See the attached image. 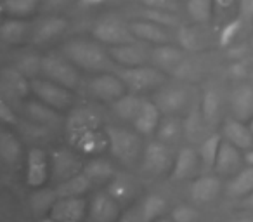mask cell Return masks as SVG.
<instances>
[{
    "label": "cell",
    "mask_w": 253,
    "mask_h": 222,
    "mask_svg": "<svg viewBox=\"0 0 253 222\" xmlns=\"http://www.w3.org/2000/svg\"><path fill=\"white\" fill-rule=\"evenodd\" d=\"M101 120L90 109H77L70 115L66 125L68 141L82 155H99L108 149L106 129H99Z\"/></svg>",
    "instance_id": "1"
},
{
    "label": "cell",
    "mask_w": 253,
    "mask_h": 222,
    "mask_svg": "<svg viewBox=\"0 0 253 222\" xmlns=\"http://www.w3.org/2000/svg\"><path fill=\"white\" fill-rule=\"evenodd\" d=\"M63 54L80 70L90 73H108L118 70V64L111 59L109 50H106L101 44L90 40L75 39L70 40L63 47Z\"/></svg>",
    "instance_id": "2"
},
{
    "label": "cell",
    "mask_w": 253,
    "mask_h": 222,
    "mask_svg": "<svg viewBox=\"0 0 253 222\" xmlns=\"http://www.w3.org/2000/svg\"><path fill=\"white\" fill-rule=\"evenodd\" d=\"M108 135V151L123 165H135L139 158H142V142L139 134L123 127L106 125Z\"/></svg>",
    "instance_id": "3"
},
{
    "label": "cell",
    "mask_w": 253,
    "mask_h": 222,
    "mask_svg": "<svg viewBox=\"0 0 253 222\" xmlns=\"http://www.w3.org/2000/svg\"><path fill=\"white\" fill-rule=\"evenodd\" d=\"M78 70L80 68L75 66L66 56L49 54L42 59V73L49 80L57 82V84L64 85L71 90H77L82 85V75Z\"/></svg>",
    "instance_id": "4"
},
{
    "label": "cell",
    "mask_w": 253,
    "mask_h": 222,
    "mask_svg": "<svg viewBox=\"0 0 253 222\" xmlns=\"http://www.w3.org/2000/svg\"><path fill=\"white\" fill-rule=\"evenodd\" d=\"M32 94L35 95L39 101L45 102L47 106L57 109V111H66L73 104V94L71 89L64 87V85L57 84L54 80H39L33 78L32 80Z\"/></svg>",
    "instance_id": "5"
},
{
    "label": "cell",
    "mask_w": 253,
    "mask_h": 222,
    "mask_svg": "<svg viewBox=\"0 0 253 222\" xmlns=\"http://www.w3.org/2000/svg\"><path fill=\"white\" fill-rule=\"evenodd\" d=\"M94 37L97 42L106 44V45H122V44H132L137 42L130 30V25L123 23L116 16H106V18L99 19L94 26Z\"/></svg>",
    "instance_id": "6"
},
{
    "label": "cell",
    "mask_w": 253,
    "mask_h": 222,
    "mask_svg": "<svg viewBox=\"0 0 253 222\" xmlns=\"http://www.w3.org/2000/svg\"><path fill=\"white\" fill-rule=\"evenodd\" d=\"M118 75L125 82L126 89L134 92V94L151 90V89L158 87V85H162L165 82V71H162L156 66H146V64L134 68H122L118 71Z\"/></svg>",
    "instance_id": "7"
},
{
    "label": "cell",
    "mask_w": 253,
    "mask_h": 222,
    "mask_svg": "<svg viewBox=\"0 0 253 222\" xmlns=\"http://www.w3.org/2000/svg\"><path fill=\"white\" fill-rule=\"evenodd\" d=\"M84 172V163L78 153L70 148H57L50 153V177L61 184L77 174Z\"/></svg>",
    "instance_id": "8"
},
{
    "label": "cell",
    "mask_w": 253,
    "mask_h": 222,
    "mask_svg": "<svg viewBox=\"0 0 253 222\" xmlns=\"http://www.w3.org/2000/svg\"><path fill=\"white\" fill-rule=\"evenodd\" d=\"M88 94L94 95L99 101H106V102H115L116 99H120L122 95L126 94V85L122 80V77L113 71L108 73H97V77H94L88 82Z\"/></svg>",
    "instance_id": "9"
},
{
    "label": "cell",
    "mask_w": 253,
    "mask_h": 222,
    "mask_svg": "<svg viewBox=\"0 0 253 222\" xmlns=\"http://www.w3.org/2000/svg\"><path fill=\"white\" fill-rule=\"evenodd\" d=\"M50 177V156L39 146H33L26 156V184L33 189L43 187Z\"/></svg>",
    "instance_id": "10"
},
{
    "label": "cell",
    "mask_w": 253,
    "mask_h": 222,
    "mask_svg": "<svg viewBox=\"0 0 253 222\" xmlns=\"http://www.w3.org/2000/svg\"><path fill=\"white\" fill-rule=\"evenodd\" d=\"M173 162H175V158H173L170 148L167 146V142L160 141V139L149 142L142 153V169L146 172L165 174L172 170Z\"/></svg>",
    "instance_id": "11"
},
{
    "label": "cell",
    "mask_w": 253,
    "mask_h": 222,
    "mask_svg": "<svg viewBox=\"0 0 253 222\" xmlns=\"http://www.w3.org/2000/svg\"><path fill=\"white\" fill-rule=\"evenodd\" d=\"M49 215L57 222H82L88 215V201L85 196L59 198Z\"/></svg>",
    "instance_id": "12"
},
{
    "label": "cell",
    "mask_w": 253,
    "mask_h": 222,
    "mask_svg": "<svg viewBox=\"0 0 253 222\" xmlns=\"http://www.w3.org/2000/svg\"><path fill=\"white\" fill-rule=\"evenodd\" d=\"M109 56L111 59L118 64L120 68H134V66H142L148 63L151 52L146 50V47L142 44L132 42V44H122V45H113L109 47Z\"/></svg>",
    "instance_id": "13"
},
{
    "label": "cell",
    "mask_w": 253,
    "mask_h": 222,
    "mask_svg": "<svg viewBox=\"0 0 253 222\" xmlns=\"http://www.w3.org/2000/svg\"><path fill=\"white\" fill-rule=\"evenodd\" d=\"M120 217V203L109 193H97L88 201L90 222H118Z\"/></svg>",
    "instance_id": "14"
},
{
    "label": "cell",
    "mask_w": 253,
    "mask_h": 222,
    "mask_svg": "<svg viewBox=\"0 0 253 222\" xmlns=\"http://www.w3.org/2000/svg\"><path fill=\"white\" fill-rule=\"evenodd\" d=\"M0 87L5 97L25 99L32 92V82L26 75H23L18 68H4L0 77Z\"/></svg>",
    "instance_id": "15"
},
{
    "label": "cell",
    "mask_w": 253,
    "mask_h": 222,
    "mask_svg": "<svg viewBox=\"0 0 253 222\" xmlns=\"http://www.w3.org/2000/svg\"><path fill=\"white\" fill-rule=\"evenodd\" d=\"M68 30V21L61 16H47L40 19L32 28V42L37 45H43L52 40L59 39Z\"/></svg>",
    "instance_id": "16"
},
{
    "label": "cell",
    "mask_w": 253,
    "mask_h": 222,
    "mask_svg": "<svg viewBox=\"0 0 253 222\" xmlns=\"http://www.w3.org/2000/svg\"><path fill=\"white\" fill-rule=\"evenodd\" d=\"M151 57L155 61L156 68H160L165 73L180 75V70H184V66H186L184 52L177 49V47H172L170 44L156 45L151 50Z\"/></svg>",
    "instance_id": "17"
},
{
    "label": "cell",
    "mask_w": 253,
    "mask_h": 222,
    "mask_svg": "<svg viewBox=\"0 0 253 222\" xmlns=\"http://www.w3.org/2000/svg\"><path fill=\"white\" fill-rule=\"evenodd\" d=\"M155 102L163 115H177L186 111L189 104V94L184 87H169L156 94Z\"/></svg>",
    "instance_id": "18"
},
{
    "label": "cell",
    "mask_w": 253,
    "mask_h": 222,
    "mask_svg": "<svg viewBox=\"0 0 253 222\" xmlns=\"http://www.w3.org/2000/svg\"><path fill=\"white\" fill-rule=\"evenodd\" d=\"M128 25H130L132 33H134V37L139 42L153 44V45H165V44H170V40H172V35L169 33V30L153 21H148V19L141 18L139 21H132Z\"/></svg>",
    "instance_id": "19"
},
{
    "label": "cell",
    "mask_w": 253,
    "mask_h": 222,
    "mask_svg": "<svg viewBox=\"0 0 253 222\" xmlns=\"http://www.w3.org/2000/svg\"><path fill=\"white\" fill-rule=\"evenodd\" d=\"M222 135L227 142L234 144L241 151H250L253 148V132L245 122L238 118H227L222 125Z\"/></svg>",
    "instance_id": "20"
},
{
    "label": "cell",
    "mask_w": 253,
    "mask_h": 222,
    "mask_svg": "<svg viewBox=\"0 0 253 222\" xmlns=\"http://www.w3.org/2000/svg\"><path fill=\"white\" fill-rule=\"evenodd\" d=\"M160 122H162V111H160V108L156 106V102L142 101L141 111H139V115L134 120L135 131L141 135L156 134Z\"/></svg>",
    "instance_id": "21"
},
{
    "label": "cell",
    "mask_w": 253,
    "mask_h": 222,
    "mask_svg": "<svg viewBox=\"0 0 253 222\" xmlns=\"http://www.w3.org/2000/svg\"><path fill=\"white\" fill-rule=\"evenodd\" d=\"M25 115L28 117V120L35 122V124L45 125V127L56 129L61 122L59 111L50 106H47L42 101H28L25 104Z\"/></svg>",
    "instance_id": "22"
},
{
    "label": "cell",
    "mask_w": 253,
    "mask_h": 222,
    "mask_svg": "<svg viewBox=\"0 0 253 222\" xmlns=\"http://www.w3.org/2000/svg\"><path fill=\"white\" fill-rule=\"evenodd\" d=\"M222 184L217 176H201L191 184V196L196 203L213 201L220 194Z\"/></svg>",
    "instance_id": "23"
},
{
    "label": "cell",
    "mask_w": 253,
    "mask_h": 222,
    "mask_svg": "<svg viewBox=\"0 0 253 222\" xmlns=\"http://www.w3.org/2000/svg\"><path fill=\"white\" fill-rule=\"evenodd\" d=\"M232 113L241 122L252 120L253 117V89L248 85H239L232 92Z\"/></svg>",
    "instance_id": "24"
},
{
    "label": "cell",
    "mask_w": 253,
    "mask_h": 222,
    "mask_svg": "<svg viewBox=\"0 0 253 222\" xmlns=\"http://www.w3.org/2000/svg\"><path fill=\"white\" fill-rule=\"evenodd\" d=\"M241 149L236 148L234 144L227 141H222L220 151L217 156V163H215V170L222 176H227V174H234L236 170L241 167V162L245 158L241 156Z\"/></svg>",
    "instance_id": "25"
},
{
    "label": "cell",
    "mask_w": 253,
    "mask_h": 222,
    "mask_svg": "<svg viewBox=\"0 0 253 222\" xmlns=\"http://www.w3.org/2000/svg\"><path fill=\"white\" fill-rule=\"evenodd\" d=\"M30 23H26V19L19 18H7L4 19L2 26H0V37H2V42L7 44V45H18L26 40L30 33Z\"/></svg>",
    "instance_id": "26"
},
{
    "label": "cell",
    "mask_w": 253,
    "mask_h": 222,
    "mask_svg": "<svg viewBox=\"0 0 253 222\" xmlns=\"http://www.w3.org/2000/svg\"><path fill=\"white\" fill-rule=\"evenodd\" d=\"M137 184L135 180L132 179L130 176H123V174H118L111 179L109 182V187H108V193L118 201L120 205L123 203H128L135 198L137 194Z\"/></svg>",
    "instance_id": "27"
},
{
    "label": "cell",
    "mask_w": 253,
    "mask_h": 222,
    "mask_svg": "<svg viewBox=\"0 0 253 222\" xmlns=\"http://www.w3.org/2000/svg\"><path fill=\"white\" fill-rule=\"evenodd\" d=\"M198 167V153L193 148H182L179 155L175 156V162L172 167V179L184 180L196 172Z\"/></svg>",
    "instance_id": "28"
},
{
    "label": "cell",
    "mask_w": 253,
    "mask_h": 222,
    "mask_svg": "<svg viewBox=\"0 0 253 222\" xmlns=\"http://www.w3.org/2000/svg\"><path fill=\"white\" fill-rule=\"evenodd\" d=\"M57 200H59V194H57L56 189L39 187V189L33 191L32 198H30V205H32V210L37 217H45V215L50 214Z\"/></svg>",
    "instance_id": "29"
},
{
    "label": "cell",
    "mask_w": 253,
    "mask_h": 222,
    "mask_svg": "<svg viewBox=\"0 0 253 222\" xmlns=\"http://www.w3.org/2000/svg\"><path fill=\"white\" fill-rule=\"evenodd\" d=\"M0 155H2L4 162L9 163V165H18L23 156L21 141L12 132H9L7 129L0 132Z\"/></svg>",
    "instance_id": "30"
},
{
    "label": "cell",
    "mask_w": 253,
    "mask_h": 222,
    "mask_svg": "<svg viewBox=\"0 0 253 222\" xmlns=\"http://www.w3.org/2000/svg\"><path fill=\"white\" fill-rule=\"evenodd\" d=\"M92 186H94V184L90 182V179H88L84 172H80V174H77V176L71 177V179L57 184L56 191H57V194H59V198L85 196V194L92 189Z\"/></svg>",
    "instance_id": "31"
},
{
    "label": "cell",
    "mask_w": 253,
    "mask_h": 222,
    "mask_svg": "<svg viewBox=\"0 0 253 222\" xmlns=\"http://www.w3.org/2000/svg\"><path fill=\"white\" fill-rule=\"evenodd\" d=\"M111 106H113V109H115L116 117H120L125 122H132V124H134L135 117H137L139 111H141L142 99L137 97V95L132 92V94H125L120 99H116L115 102H111Z\"/></svg>",
    "instance_id": "32"
},
{
    "label": "cell",
    "mask_w": 253,
    "mask_h": 222,
    "mask_svg": "<svg viewBox=\"0 0 253 222\" xmlns=\"http://www.w3.org/2000/svg\"><path fill=\"white\" fill-rule=\"evenodd\" d=\"M84 174L90 179V182L94 184H106L111 182V179L116 176L113 165L109 162L102 158H94L90 162H87L84 165Z\"/></svg>",
    "instance_id": "33"
},
{
    "label": "cell",
    "mask_w": 253,
    "mask_h": 222,
    "mask_svg": "<svg viewBox=\"0 0 253 222\" xmlns=\"http://www.w3.org/2000/svg\"><path fill=\"white\" fill-rule=\"evenodd\" d=\"M42 0H2V11L7 18L26 19L40 7Z\"/></svg>",
    "instance_id": "34"
},
{
    "label": "cell",
    "mask_w": 253,
    "mask_h": 222,
    "mask_svg": "<svg viewBox=\"0 0 253 222\" xmlns=\"http://www.w3.org/2000/svg\"><path fill=\"white\" fill-rule=\"evenodd\" d=\"M19 129V135L23 139H26L32 144H39V142H49L50 137L54 134V129L45 127V125L35 124V122L28 120V122H19L18 124Z\"/></svg>",
    "instance_id": "35"
},
{
    "label": "cell",
    "mask_w": 253,
    "mask_h": 222,
    "mask_svg": "<svg viewBox=\"0 0 253 222\" xmlns=\"http://www.w3.org/2000/svg\"><path fill=\"white\" fill-rule=\"evenodd\" d=\"M253 193V165L243 169L238 176L229 182L227 194L229 196H248Z\"/></svg>",
    "instance_id": "36"
},
{
    "label": "cell",
    "mask_w": 253,
    "mask_h": 222,
    "mask_svg": "<svg viewBox=\"0 0 253 222\" xmlns=\"http://www.w3.org/2000/svg\"><path fill=\"white\" fill-rule=\"evenodd\" d=\"M169 208V203L163 196L160 194H149V196L144 198L141 205V214L144 222H155L156 219L163 217Z\"/></svg>",
    "instance_id": "37"
},
{
    "label": "cell",
    "mask_w": 253,
    "mask_h": 222,
    "mask_svg": "<svg viewBox=\"0 0 253 222\" xmlns=\"http://www.w3.org/2000/svg\"><path fill=\"white\" fill-rule=\"evenodd\" d=\"M213 0H187L186 2L187 14L196 25H205L210 21L211 14H213Z\"/></svg>",
    "instance_id": "38"
},
{
    "label": "cell",
    "mask_w": 253,
    "mask_h": 222,
    "mask_svg": "<svg viewBox=\"0 0 253 222\" xmlns=\"http://www.w3.org/2000/svg\"><path fill=\"white\" fill-rule=\"evenodd\" d=\"M180 135H182V124H180L179 118H175V115H167L165 118H162V122L158 125V131H156V137L160 141L167 142V144H172Z\"/></svg>",
    "instance_id": "39"
},
{
    "label": "cell",
    "mask_w": 253,
    "mask_h": 222,
    "mask_svg": "<svg viewBox=\"0 0 253 222\" xmlns=\"http://www.w3.org/2000/svg\"><path fill=\"white\" fill-rule=\"evenodd\" d=\"M179 42L186 50H201L207 45L203 32L198 26H182V28H179Z\"/></svg>",
    "instance_id": "40"
},
{
    "label": "cell",
    "mask_w": 253,
    "mask_h": 222,
    "mask_svg": "<svg viewBox=\"0 0 253 222\" xmlns=\"http://www.w3.org/2000/svg\"><path fill=\"white\" fill-rule=\"evenodd\" d=\"M220 146H222V139L218 134H213V135H210V137H205V141L201 142V146H200V158L205 167H213L215 169Z\"/></svg>",
    "instance_id": "41"
},
{
    "label": "cell",
    "mask_w": 253,
    "mask_h": 222,
    "mask_svg": "<svg viewBox=\"0 0 253 222\" xmlns=\"http://www.w3.org/2000/svg\"><path fill=\"white\" fill-rule=\"evenodd\" d=\"M218 113H220V97L215 90H207L203 94V101H201V117L207 124H215L218 120Z\"/></svg>",
    "instance_id": "42"
},
{
    "label": "cell",
    "mask_w": 253,
    "mask_h": 222,
    "mask_svg": "<svg viewBox=\"0 0 253 222\" xmlns=\"http://www.w3.org/2000/svg\"><path fill=\"white\" fill-rule=\"evenodd\" d=\"M142 19H148V21H153L156 25L163 26L167 30L172 28H180V21L173 12H167V11H156V9H149L146 7L144 11L141 12Z\"/></svg>",
    "instance_id": "43"
},
{
    "label": "cell",
    "mask_w": 253,
    "mask_h": 222,
    "mask_svg": "<svg viewBox=\"0 0 253 222\" xmlns=\"http://www.w3.org/2000/svg\"><path fill=\"white\" fill-rule=\"evenodd\" d=\"M42 59L43 57L37 56V54H23L16 63V68L33 80V78H37V75L42 73Z\"/></svg>",
    "instance_id": "44"
},
{
    "label": "cell",
    "mask_w": 253,
    "mask_h": 222,
    "mask_svg": "<svg viewBox=\"0 0 253 222\" xmlns=\"http://www.w3.org/2000/svg\"><path fill=\"white\" fill-rule=\"evenodd\" d=\"M243 25H245V21H243L239 16L225 23L220 32V45H224V47L232 45V44L236 42V39L239 37V33H241Z\"/></svg>",
    "instance_id": "45"
},
{
    "label": "cell",
    "mask_w": 253,
    "mask_h": 222,
    "mask_svg": "<svg viewBox=\"0 0 253 222\" xmlns=\"http://www.w3.org/2000/svg\"><path fill=\"white\" fill-rule=\"evenodd\" d=\"M200 214L196 208L189 205H179L172 210V221L173 222H196Z\"/></svg>",
    "instance_id": "46"
},
{
    "label": "cell",
    "mask_w": 253,
    "mask_h": 222,
    "mask_svg": "<svg viewBox=\"0 0 253 222\" xmlns=\"http://www.w3.org/2000/svg\"><path fill=\"white\" fill-rule=\"evenodd\" d=\"M144 7L149 9H156V11H167V12H173L177 14V0H142Z\"/></svg>",
    "instance_id": "47"
},
{
    "label": "cell",
    "mask_w": 253,
    "mask_h": 222,
    "mask_svg": "<svg viewBox=\"0 0 253 222\" xmlns=\"http://www.w3.org/2000/svg\"><path fill=\"white\" fill-rule=\"evenodd\" d=\"M0 118H2L4 125H18L19 124L14 111H12V108L9 106L7 99H2V102H0Z\"/></svg>",
    "instance_id": "48"
},
{
    "label": "cell",
    "mask_w": 253,
    "mask_h": 222,
    "mask_svg": "<svg viewBox=\"0 0 253 222\" xmlns=\"http://www.w3.org/2000/svg\"><path fill=\"white\" fill-rule=\"evenodd\" d=\"M239 18L245 23L253 21V0H239Z\"/></svg>",
    "instance_id": "49"
},
{
    "label": "cell",
    "mask_w": 253,
    "mask_h": 222,
    "mask_svg": "<svg viewBox=\"0 0 253 222\" xmlns=\"http://www.w3.org/2000/svg\"><path fill=\"white\" fill-rule=\"evenodd\" d=\"M71 2H75V0H43V11H59V9L68 7Z\"/></svg>",
    "instance_id": "50"
},
{
    "label": "cell",
    "mask_w": 253,
    "mask_h": 222,
    "mask_svg": "<svg viewBox=\"0 0 253 222\" xmlns=\"http://www.w3.org/2000/svg\"><path fill=\"white\" fill-rule=\"evenodd\" d=\"M120 222H144L142 214H141V208H139V210H128L125 215L120 217Z\"/></svg>",
    "instance_id": "51"
},
{
    "label": "cell",
    "mask_w": 253,
    "mask_h": 222,
    "mask_svg": "<svg viewBox=\"0 0 253 222\" xmlns=\"http://www.w3.org/2000/svg\"><path fill=\"white\" fill-rule=\"evenodd\" d=\"M213 2H215V9H218V11H229L234 5L236 0H213Z\"/></svg>",
    "instance_id": "52"
},
{
    "label": "cell",
    "mask_w": 253,
    "mask_h": 222,
    "mask_svg": "<svg viewBox=\"0 0 253 222\" xmlns=\"http://www.w3.org/2000/svg\"><path fill=\"white\" fill-rule=\"evenodd\" d=\"M104 0H80V4L84 7H95V5H101Z\"/></svg>",
    "instance_id": "53"
},
{
    "label": "cell",
    "mask_w": 253,
    "mask_h": 222,
    "mask_svg": "<svg viewBox=\"0 0 253 222\" xmlns=\"http://www.w3.org/2000/svg\"><path fill=\"white\" fill-rule=\"evenodd\" d=\"M243 205H245V207L253 208V193H252V194H248V196L245 198V201H243Z\"/></svg>",
    "instance_id": "54"
},
{
    "label": "cell",
    "mask_w": 253,
    "mask_h": 222,
    "mask_svg": "<svg viewBox=\"0 0 253 222\" xmlns=\"http://www.w3.org/2000/svg\"><path fill=\"white\" fill-rule=\"evenodd\" d=\"M245 162L248 163V165H253V148L245 155Z\"/></svg>",
    "instance_id": "55"
},
{
    "label": "cell",
    "mask_w": 253,
    "mask_h": 222,
    "mask_svg": "<svg viewBox=\"0 0 253 222\" xmlns=\"http://www.w3.org/2000/svg\"><path fill=\"white\" fill-rule=\"evenodd\" d=\"M39 222H57V221H56V219L50 217V215H45V217H40Z\"/></svg>",
    "instance_id": "56"
},
{
    "label": "cell",
    "mask_w": 253,
    "mask_h": 222,
    "mask_svg": "<svg viewBox=\"0 0 253 222\" xmlns=\"http://www.w3.org/2000/svg\"><path fill=\"white\" fill-rule=\"evenodd\" d=\"M155 222H173V221H172V217H170V219H167V217H160V219H156Z\"/></svg>",
    "instance_id": "57"
},
{
    "label": "cell",
    "mask_w": 253,
    "mask_h": 222,
    "mask_svg": "<svg viewBox=\"0 0 253 222\" xmlns=\"http://www.w3.org/2000/svg\"><path fill=\"white\" fill-rule=\"evenodd\" d=\"M234 222H253V219H250V217H243V219H238V221H234Z\"/></svg>",
    "instance_id": "58"
},
{
    "label": "cell",
    "mask_w": 253,
    "mask_h": 222,
    "mask_svg": "<svg viewBox=\"0 0 253 222\" xmlns=\"http://www.w3.org/2000/svg\"><path fill=\"white\" fill-rule=\"evenodd\" d=\"M250 129H252V132H253V117H252V120H250V125H248Z\"/></svg>",
    "instance_id": "59"
},
{
    "label": "cell",
    "mask_w": 253,
    "mask_h": 222,
    "mask_svg": "<svg viewBox=\"0 0 253 222\" xmlns=\"http://www.w3.org/2000/svg\"><path fill=\"white\" fill-rule=\"evenodd\" d=\"M118 2H125V0H118Z\"/></svg>",
    "instance_id": "60"
}]
</instances>
